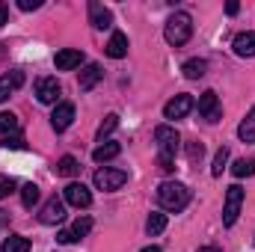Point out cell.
<instances>
[{
  "mask_svg": "<svg viewBox=\"0 0 255 252\" xmlns=\"http://www.w3.org/2000/svg\"><path fill=\"white\" fill-rule=\"evenodd\" d=\"M63 196L71 208H89V205H92V193H89L86 184H80V181H71V184L63 190Z\"/></svg>",
  "mask_w": 255,
  "mask_h": 252,
  "instance_id": "obj_10",
  "label": "cell"
},
{
  "mask_svg": "<svg viewBox=\"0 0 255 252\" xmlns=\"http://www.w3.org/2000/svg\"><path fill=\"white\" fill-rule=\"evenodd\" d=\"M9 226V211H0V229Z\"/></svg>",
  "mask_w": 255,
  "mask_h": 252,
  "instance_id": "obj_37",
  "label": "cell"
},
{
  "mask_svg": "<svg viewBox=\"0 0 255 252\" xmlns=\"http://www.w3.org/2000/svg\"><path fill=\"white\" fill-rule=\"evenodd\" d=\"M39 220H42L45 226H57V223H63L65 220V202L63 199H57V196H51V199L42 205Z\"/></svg>",
  "mask_w": 255,
  "mask_h": 252,
  "instance_id": "obj_9",
  "label": "cell"
},
{
  "mask_svg": "<svg viewBox=\"0 0 255 252\" xmlns=\"http://www.w3.org/2000/svg\"><path fill=\"white\" fill-rule=\"evenodd\" d=\"M119 151H122V145L113 142V139H107V142H101V145L92 151V160H95V163H107V160L119 157Z\"/></svg>",
  "mask_w": 255,
  "mask_h": 252,
  "instance_id": "obj_18",
  "label": "cell"
},
{
  "mask_svg": "<svg viewBox=\"0 0 255 252\" xmlns=\"http://www.w3.org/2000/svg\"><path fill=\"white\" fill-rule=\"evenodd\" d=\"M199 116H202L205 122H211V125L223 119V104H220V98H217L214 89H205V92L199 95Z\"/></svg>",
  "mask_w": 255,
  "mask_h": 252,
  "instance_id": "obj_6",
  "label": "cell"
},
{
  "mask_svg": "<svg viewBox=\"0 0 255 252\" xmlns=\"http://www.w3.org/2000/svg\"><path fill=\"white\" fill-rule=\"evenodd\" d=\"M166 229V214H160V211H151L148 214V220H145V232L154 238V235H160Z\"/></svg>",
  "mask_w": 255,
  "mask_h": 252,
  "instance_id": "obj_22",
  "label": "cell"
},
{
  "mask_svg": "<svg viewBox=\"0 0 255 252\" xmlns=\"http://www.w3.org/2000/svg\"><path fill=\"white\" fill-rule=\"evenodd\" d=\"M226 12H229V15H238V12H241V6H238V3H235V0H232V3H229V6H226Z\"/></svg>",
  "mask_w": 255,
  "mask_h": 252,
  "instance_id": "obj_35",
  "label": "cell"
},
{
  "mask_svg": "<svg viewBox=\"0 0 255 252\" xmlns=\"http://www.w3.org/2000/svg\"><path fill=\"white\" fill-rule=\"evenodd\" d=\"M116 127H119V116H116V113H110V116H107V119L101 122L98 133H95V136H98V142H104V139H107V136H110V133H113Z\"/></svg>",
  "mask_w": 255,
  "mask_h": 252,
  "instance_id": "obj_26",
  "label": "cell"
},
{
  "mask_svg": "<svg viewBox=\"0 0 255 252\" xmlns=\"http://www.w3.org/2000/svg\"><path fill=\"white\" fill-rule=\"evenodd\" d=\"M238 136H241V142H255V104L247 113V119L238 125Z\"/></svg>",
  "mask_w": 255,
  "mask_h": 252,
  "instance_id": "obj_20",
  "label": "cell"
},
{
  "mask_svg": "<svg viewBox=\"0 0 255 252\" xmlns=\"http://www.w3.org/2000/svg\"><path fill=\"white\" fill-rule=\"evenodd\" d=\"M68 232L74 235V241H80V238H86V235L92 232V220H89V217H77V220H74V226H71Z\"/></svg>",
  "mask_w": 255,
  "mask_h": 252,
  "instance_id": "obj_25",
  "label": "cell"
},
{
  "mask_svg": "<svg viewBox=\"0 0 255 252\" xmlns=\"http://www.w3.org/2000/svg\"><path fill=\"white\" fill-rule=\"evenodd\" d=\"M193 107H196L193 95H175L172 101L163 104V119H172V122H175V119H184Z\"/></svg>",
  "mask_w": 255,
  "mask_h": 252,
  "instance_id": "obj_8",
  "label": "cell"
},
{
  "mask_svg": "<svg viewBox=\"0 0 255 252\" xmlns=\"http://www.w3.org/2000/svg\"><path fill=\"white\" fill-rule=\"evenodd\" d=\"M30 238H24V235H9L6 241H3V247L0 252H30Z\"/></svg>",
  "mask_w": 255,
  "mask_h": 252,
  "instance_id": "obj_19",
  "label": "cell"
},
{
  "mask_svg": "<svg viewBox=\"0 0 255 252\" xmlns=\"http://www.w3.org/2000/svg\"><path fill=\"white\" fill-rule=\"evenodd\" d=\"M142 252H163V250H160V247H145Z\"/></svg>",
  "mask_w": 255,
  "mask_h": 252,
  "instance_id": "obj_39",
  "label": "cell"
},
{
  "mask_svg": "<svg viewBox=\"0 0 255 252\" xmlns=\"http://www.w3.org/2000/svg\"><path fill=\"white\" fill-rule=\"evenodd\" d=\"M232 175L235 178H247V175H255V160L250 157H241V160H235V166H232Z\"/></svg>",
  "mask_w": 255,
  "mask_h": 252,
  "instance_id": "obj_24",
  "label": "cell"
},
{
  "mask_svg": "<svg viewBox=\"0 0 255 252\" xmlns=\"http://www.w3.org/2000/svg\"><path fill=\"white\" fill-rule=\"evenodd\" d=\"M157 205L169 214H181L187 205H190V190L178 181H163L157 187Z\"/></svg>",
  "mask_w": 255,
  "mask_h": 252,
  "instance_id": "obj_1",
  "label": "cell"
},
{
  "mask_svg": "<svg viewBox=\"0 0 255 252\" xmlns=\"http://www.w3.org/2000/svg\"><path fill=\"white\" fill-rule=\"evenodd\" d=\"M0 133H3V136L18 133V116H15V113H0Z\"/></svg>",
  "mask_w": 255,
  "mask_h": 252,
  "instance_id": "obj_29",
  "label": "cell"
},
{
  "mask_svg": "<svg viewBox=\"0 0 255 252\" xmlns=\"http://www.w3.org/2000/svg\"><path fill=\"white\" fill-rule=\"evenodd\" d=\"M6 18H9V9H6V6H3V3H0V27H3V24H6Z\"/></svg>",
  "mask_w": 255,
  "mask_h": 252,
  "instance_id": "obj_36",
  "label": "cell"
},
{
  "mask_svg": "<svg viewBox=\"0 0 255 252\" xmlns=\"http://www.w3.org/2000/svg\"><path fill=\"white\" fill-rule=\"evenodd\" d=\"M21 83H24V71L12 68L9 74H3V77H0V104H3V101H6L18 86H21Z\"/></svg>",
  "mask_w": 255,
  "mask_h": 252,
  "instance_id": "obj_16",
  "label": "cell"
},
{
  "mask_svg": "<svg viewBox=\"0 0 255 252\" xmlns=\"http://www.w3.org/2000/svg\"><path fill=\"white\" fill-rule=\"evenodd\" d=\"M226 163H229V148L223 145V148L214 154V166H211V175H214V178H220V175H223V169H226Z\"/></svg>",
  "mask_w": 255,
  "mask_h": 252,
  "instance_id": "obj_27",
  "label": "cell"
},
{
  "mask_svg": "<svg viewBox=\"0 0 255 252\" xmlns=\"http://www.w3.org/2000/svg\"><path fill=\"white\" fill-rule=\"evenodd\" d=\"M241 205H244V187L232 184L226 190V205H223V226H235L241 217Z\"/></svg>",
  "mask_w": 255,
  "mask_h": 252,
  "instance_id": "obj_4",
  "label": "cell"
},
{
  "mask_svg": "<svg viewBox=\"0 0 255 252\" xmlns=\"http://www.w3.org/2000/svg\"><path fill=\"white\" fill-rule=\"evenodd\" d=\"M89 24L95 27V30H110L113 27V12L104 6V3H98V0H89Z\"/></svg>",
  "mask_w": 255,
  "mask_h": 252,
  "instance_id": "obj_11",
  "label": "cell"
},
{
  "mask_svg": "<svg viewBox=\"0 0 255 252\" xmlns=\"http://www.w3.org/2000/svg\"><path fill=\"white\" fill-rule=\"evenodd\" d=\"M128 184V172L125 169H113V166H104L95 172V187L104 190V193H113V190L125 187Z\"/></svg>",
  "mask_w": 255,
  "mask_h": 252,
  "instance_id": "obj_5",
  "label": "cell"
},
{
  "mask_svg": "<svg viewBox=\"0 0 255 252\" xmlns=\"http://www.w3.org/2000/svg\"><path fill=\"white\" fill-rule=\"evenodd\" d=\"M0 145H3V148L18 151V148H24V136H21V133H9V136H3V139H0Z\"/></svg>",
  "mask_w": 255,
  "mask_h": 252,
  "instance_id": "obj_30",
  "label": "cell"
},
{
  "mask_svg": "<svg viewBox=\"0 0 255 252\" xmlns=\"http://www.w3.org/2000/svg\"><path fill=\"white\" fill-rule=\"evenodd\" d=\"M33 92H36V98H39L42 104H60L63 86H60L57 77H39L36 86H33Z\"/></svg>",
  "mask_w": 255,
  "mask_h": 252,
  "instance_id": "obj_7",
  "label": "cell"
},
{
  "mask_svg": "<svg viewBox=\"0 0 255 252\" xmlns=\"http://www.w3.org/2000/svg\"><path fill=\"white\" fill-rule=\"evenodd\" d=\"M154 142H157V157L175 160V154L181 148V133L172 125H157L154 127Z\"/></svg>",
  "mask_w": 255,
  "mask_h": 252,
  "instance_id": "obj_3",
  "label": "cell"
},
{
  "mask_svg": "<svg viewBox=\"0 0 255 252\" xmlns=\"http://www.w3.org/2000/svg\"><path fill=\"white\" fill-rule=\"evenodd\" d=\"M36 202H39V187L30 181V184L21 187V205H24V208H33Z\"/></svg>",
  "mask_w": 255,
  "mask_h": 252,
  "instance_id": "obj_28",
  "label": "cell"
},
{
  "mask_svg": "<svg viewBox=\"0 0 255 252\" xmlns=\"http://www.w3.org/2000/svg\"><path fill=\"white\" fill-rule=\"evenodd\" d=\"M71 122H74V104H71V101H60V104L54 107V113H51V127H54L57 133H63Z\"/></svg>",
  "mask_w": 255,
  "mask_h": 252,
  "instance_id": "obj_12",
  "label": "cell"
},
{
  "mask_svg": "<svg viewBox=\"0 0 255 252\" xmlns=\"http://www.w3.org/2000/svg\"><path fill=\"white\" fill-rule=\"evenodd\" d=\"M57 244H63V247H68V244H74V235H71L68 229H63V232L57 235Z\"/></svg>",
  "mask_w": 255,
  "mask_h": 252,
  "instance_id": "obj_34",
  "label": "cell"
},
{
  "mask_svg": "<svg viewBox=\"0 0 255 252\" xmlns=\"http://www.w3.org/2000/svg\"><path fill=\"white\" fill-rule=\"evenodd\" d=\"M42 6V0H18V9L21 12H33V9H39Z\"/></svg>",
  "mask_w": 255,
  "mask_h": 252,
  "instance_id": "obj_33",
  "label": "cell"
},
{
  "mask_svg": "<svg viewBox=\"0 0 255 252\" xmlns=\"http://www.w3.org/2000/svg\"><path fill=\"white\" fill-rule=\"evenodd\" d=\"M54 65H57L60 71L80 68V65H83V51H77V48H65V51H60V54L54 57Z\"/></svg>",
  "mask_w": 255,
  "mask_h": 252,
  "instance_id": "obj_13",
  "label": "cell"
},
{
  "mask_svg": "<svg viewBox=\"0 0 255 252\" xmlns=\"http://www.w3.org/2000/svg\"><path fill=\"white\" fill-rule=\"evenodd\" d=\"M181 71H184V77H187V80H199V77H205L208 63H205V60H199V57H193V60H187V63L181 65Z\"/></svg>",
  "mask_w": 255,
  "mask_h": 252,
  "instance_id": "obj_21",
  "label": "cell"
},
{
  "mask_svg": "<svg viewBox=\"0 0 255 252\" xmlns=\"http://www.w3.org/2000/svg\"><path fill=\"white\" fill-rule=\"evenodd\" d=\"M77 172H80V163H77V157H71V154L60 157V163H57V175L71 178V175H77Z\"/></svg>",
  "mask_w": 255,
  "mask_h": 252,
  "instance_id": "obj_23",
  "label": "cell"
},
{
  "mask_svg": "<svg viewBox=\"0 0 255 252\" xmlns=\"http://www.w3.org/2000/svg\"><path fill=\"white\" fill-rule=\"evenodd\" d=\"M196 252H223V250H220V247H199Z\"/></svg>",
  "mask_w": 255,
  "mask_h": 252,
  "instance_id": "obj_38",
  "label": "cell"
},
{
  "mask_svg": "<svg viewBox=\"0 0 255 252\" xmlns=\"http://www.w3.org/2000/svg\"><path fill=\"white\" fill-rule=\"evenodd\" d=\"M101 77H104L101 65H98V63H89L83 71H80V77H77V86H80V92H89V89H95Z\"/></svg>",
  "mask_w": 255,
  "mask_h": 252,
  "instance_id": "obj_14",
  "label": "cell"
},
{
  "mask_svg": "<svg viewBox=\"0 0 255 252\" xmlns=\"http://www.w3.org/2000/svg\"><path fill=\"white\" fill-rule=\"evenodd\" d=\"M12 190H15V181H12L9 175H0V199H6Z\"/></svg>",
  "mask_w": 255,
  "mask_h": 252,
  "instance_id": "obj_31",
  "label": "cell"
},
{
  "mask_svg": "<svg viewBox=\"0 0 255 252\" xmlns=\"http://www.w3.org/2000/svg\"><path fill=\"white\" fill-rule=\"evenodd\" d=\"M104 54H107V57H113V60H122V57H128V36L122 33V30H113L110 42L104 45Z\"/></svg>",
  "mask_w": 255,
  "mask_h": 252,
  "instance_id": "obj_15",
  "label": "cell"
},
{
  "mask_svg": "<svg viewBox=\"0 0 255 252\" xmlns=\"http://www.w3.org/2000/svg\"><path fill=\"white\" fill-rule=\"evenodd\" d=\"M202 151H205V145H202V142H193L190 148H187V157H190V163H196V160L202 157Z\"/></svg>",
  "mask_w": 255,
  "mask_h": 252,
  "instance_id": "obj_32",
  "label": "cell"
},
{
  "mask_svg": "<svg viewBox=\"0 0 255 252\" xmlns=\"http://www.w3.org/2000/svg\"><path fill=\"white\" fill-rule=\"evenodd\" d=\"M232 48H235V54H238V57H255V33H253V30L238 33V36H235V42H232Z\"/></svg>",
  "mask_w": 255,
  "mask_h": 252,
  "instance_id": "obj_17",
  "label": "cell"
},
{
  "mask_svg": "<svg viewBox=\"0 0 255 252\" xmlns=\"http://www.w3.org/2000/svg\"><path fill=\"white\" fill-rule=\"evenodd\" d=\"M190 36H193L190 12H172V15L166 18V27H163V39H166V45L181 48V45L190 42Z\"/></svg>",
  "mask_w": 255,
  "mask_h": 252,
  "instance_id": "obj_2",
  "label": "cell"
}]
</instances>
